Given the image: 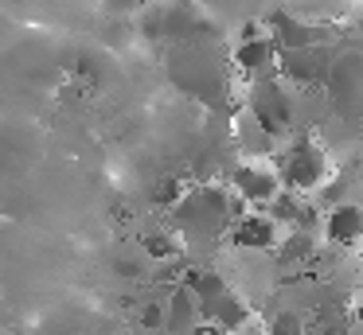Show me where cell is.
Segmentation results:
<instances>
[{
	"mask_svg": "<svg viewBox=\"0 0 363 335\" xmlns=\"http://www.w3.org/2000/svg\"><path fill=\"white\" fill-rule=\"evenodd\" d=\"M281 179H277V171L262 168V164H230V191L238 195V199H246V207H266L269 199H274L277 191H281Z\"/></svg>",
	"mask_w": 363,
	"mask_h": 335,
	"instance_id": "6",
	"label": "cell"
},
{
	"mask_svg": "<svg viewBox=\"0 0 363 335\" xmlns=\"http://www.w3.org/2000/svg\"><path fill=\"white\" fill-rule=\"evenodd\" d=\"M199 316L211 319V324H219L223 331L230 335V331H238V327H242L246 319H250V308H246V300H242V296H238L235 288L227 285L219 296H211V300L199 304Z\"/></svg>",
	"mask_w": 363,
	"mask_h": 335,
	"instance_id": "10",
	"label": "cell"
},
{
	"mask_svg": "<svg viewBox=\"0 0 363 335\" xmlns=\"http://www.w3.org/2000/svg\"><path fill=\"white\" fill-rule=\"evenodd\" d=\"M230 132H235V137H230V140H235V148L246 156V160H262V156H274V148H277V137L266 129V125L254 121L250 113L238 117V121L230 125Z\"/></svg>",
	"mask_w": 363,
	"mask_h": 335,
	"instance_id": "11",
	"label": "cell"
},
{
	"mask_svg": "<svg viewBox=\"0 0 363 335\" xmlns=\"http://www.w3.org/2000/svg\"><path fill=\"white\" fill-rule=\"evenodd\" d=\"M188 335H227V331H223V327L219 324H211V319H199V324L196 327H191V331Z\"/></svg>",
	"mask_w": 363,
	"mask_h": 335,
	"instance_id": "15",
	"label": "cell"
},
{
	"mask_svg": "<svg viewBox=\"0 0 363 335\" xmlns=\"http://www.w3.org/2000/svg\"><path fill=\"white\" fill-rule=\"evenodd\" d=\"M238 215H246V199L219 183L188 187L172 203V226L184 242H219Z\"/></svg>",
	"mask_w": 363,
	"mask_h": 335,
	"instance_id": "2",
	"label": "cell"
},
{
	"mask_svg": "<svg viewBox=\"0 0 363 335\" xmlns=\"http://www.w3.org/2000/svg\"><path fill=\"white\" fill-rule=\"evenodd\" d=\"M324 234H328V242H336V246H355V242L363 238V207H355V203H336V207L328 210V218H324Z\"/></svg>",
	"mask_w": 363,
	"mask_h": 335,
	"instance_id": "12",
	"label": "cell"
},
{
	"mask_svg": "<svg viewBox=\"0 0 363 335\" xmlns=\"http://www.w3.org/2000/svg\"><path fill=\"white\" fill-rule=\"evenodd\" d=\"M328 55L320 51V43L316 47H281L277 51V74L285 78V82L301 86V90H313V86H320L324 78H328Z\"/></svg>",
	"mask_w": 363,
	"mask_h": 335,
	"instance_id": "5",
	"label": "cell"
},
{
	"mask_svg": "<svg viewBox=\"0 0 363 335\" xmlns=\"http://www.w3.org/2000/svg\"><path fill=\"white\" fill-rule=\"evenodd\" d=\"M246 113L254 117L258 125H266L269 132H285L293 125V93L277 82V74H266V78H254L250 86V109Z\"/></svg>",
	"mask_w": 363,
	"mask_h": 335,
	"instance_id": "4",
	"label": "cell"
},
{
	"mask_svg": "<svg viewBox=\"0 0 363 335\" xmlns=\"http://www.w3.org/2000/svg\"><path fill=\"white\" fill-rule=\"evenodd\" d=\"M277 179L289 191H313L328 179V156L313 144L308 132H297V140L277 156Z\"/></svg>",
	"mask_w": 363,
	"mask_h": 335,
	"instance_id": "3",
	"label": "cell"
},
{
	"mask_svg": "<svg viewBox=\"0 0 363 335\" xmlns=\"http://www.w3.org/2000/svg\"><path fill=\"white\" fill-rule=\"evenodd\" d=\"M359 324H363V293H359Z\"/></svg>",
	"mask_w": 363,
	"mask_h": 335,
	"instance_id": "16",
	"label": "cell"
},
{
	"mask_svg": "<svg viewBox=\"0 0 363 335\" xmlns=\"http://www.w3.org/2000/svg\"><path fill=\"white\" fill-rule=\"evenodd\" d=\"M164 70L184 98L199 101V106H211V109L227 106V59L219 55L215 39H184V43H172V51L164 59Z\"/></svg>",
	"mask_w": 363,
	"mask_h": 335,
	"instance_id": "1",
	"label": "cell"
},
{
	"mask_svg": "<svg viewBox=\"0 0 363 335\" xmlns=\"http://www.w3.org/2000/svg\"><path fill=\"white\" fill-rule=\"evenodd\" d=\"M199 300L188 285H176L164 300V319H160V331L164 335H188L191 327L199 324Z\"/></svg>",
	"mask_w": 363,
	"mask_h": 335,
	"instance_id": "9",
	"label": "cell"
},
{
	"mask_svg": "<svg viewBox=\"0 0 363 335\" xmlns=\"http://www.w3.org/2000/svg\"><path fill=\"white\" fill-rule=\"evenodd\" d=\"M277 51L281 47L274 43V35H254V31H242V43L235 47L230 62L242 70L246 78H266L277 70Z\"/></svg>",
	"mask_w": 363,
	"mask_h": 335,
	"instance_id": "7",
	"label": "cell"
},
{
	"mask_svg": "<svg viewBox=\"0 0 363 335\" xmlns=\"http://www.w3.org/2000/svg\"><path fill=\"white\" fill-rule=\"evenodd\" d=\"M266 335H305V319L297 316V312H277L274 319H269V327H266Z\"/></svg>",
	"mask_w": 363,
	"mask_h": 335,
	"instance_id": "14",
	"label": "cell"
},
{
	"mask_svg": "<svg viewBox=\"0 0 363 335\" xmlns=\"http://www.w3.org/2000/svg\"><path fill=\"white\" fill-rule=\"evenodd\" d=\"M277 254H281L285 265L305 261V257L313 254V234H308V230H297V226H289V238L281 242V249H277Z\"/></svg>",
	"mask_w": 363,
	"mask_h": 335,
	"instance_id": "13",
	"label": "cell"
},
{
	"mask_svg": "<svg viewBox=\"0 0 363 335\" xmlns=\"http://www.w3.org/2000/svg\"><path fill=\"white\" fill-rule=\"evenodd\" d=\"M277 230L281 226L274 222L269 215H238L235 222H230V230H227V238L235 242L238 249H274L277 246Z\"/></svg>",
	"mask_w": 363,
	"mask_h": 335,
	"instance_id": "8",
	"label": "cell"
}]
</instances>
